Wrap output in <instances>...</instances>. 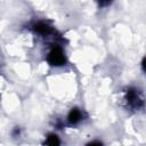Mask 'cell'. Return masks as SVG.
I'll list each match as a JSON object with an SVG mask.
<instances>
[{
  "label": "cell",
  "instance_id": "2",
  "mask_svg": "<svg viewBox=\"0 0 146 146\" xmlns=\"http://www.w3.org/2000/svg\"><path fill=\"white\" fill-rule=\"evenodd\" d=\"M31 30L41 35V36H44V38H52L54 40L58 41V40H62L60 35L57 34L56 30L50 25L48 24L47 22L44 21H38V22H34L32 25H31Z\"/></svg>",
  "mask_w": 146,
  "mask_h": 146
},
{
  "label": "cell",
  "instance_id": "7",
  "mask_svg": "<svg viewBox=\"0 0 146 146\" xmlns=\"http://www.w3.org/2000/svg\"><path fill=\"white\" fill-rule=\"evenodd\" d=\"M86 146H104V145H103V143L99 141V140H92V141L88 143Z\"/></svg>",
  "mask_w": 146,
  "mask_h": 146
},
{
  "label": "cell",
  "instance_id": "1",
  "mask_svg": "<svg viewBox=\"0 0 146 146\" xmlns=\"http://www.w3.org/2000/svg\"><path fill=\"white\" fill-rule=\"evenodd\" d=\"M124 100L127 106L132 111H139L145 105L144 98L141 97V94L139 92V90L132 87H129L124 91Z\"/></svg>",
  "mask_w": 146,
  "mask_h": 146
},
{
  "label": "cell",
  "instance_id": "3",
  "mask_svg": "<svg viewBox=\"0 0 146 146\" xmlns=\"http://www.w3.org/2000/svg\"><path fill=\"white\" fill-rule=\"evenodd\" d=\"M46 59L49 65L55 66V67H59L66 64V56H65L64 49L59 44H55L49 50Z\"/></svg>",
  "mask_w": 146,
  "mask_h": 146
},
{
  "label": "cell",
  "instance_id": "6",
  "mask_svg": "<svg viewBox=\"0 0 146 146\" xmlns=\"http://www.w3.org/2000/svg\"><path fill=\"white\" fill-rule=\"evenodd\" d=\"M11 136L13 138H17L21 136V128L19 127H15L13 130H11Z\"/></svg>",
  "mask_w": 146,
  "mask_h": 146
},
{
  "label": "cell",
  "instance_id": "4",
  "mask_svg": "<svg viewBox=\"0 0 146 146\" xmlns=\"http://www.w3.org/2000/svg\"><path fill=\"white\" fill-rule=\"evenodd\" d=\"M82 119H83L82 111L80 108H78V107H73L68 112L67 117H66V121H67V124L68 125H76L78 123H80L82 121Z\"/></svg>",
  "mask_w": 146,
  "mask_h": 146
},
{
  "label": "cell",
  "instance_id": "5",
  "mask_svg": "<svg viewBox=\"0 0 146 146\" xmlns=\"http://www.w3.org/2000/svg\"><path fill=\"white\" fill-rule=\"evenodd\" d=\"M44 146H60V140L56 133H48Z\"/></svg>",
  "mask_w": 146,
  "mask_h": 146
},
{
  "label": "cell",
  "instance_id": "8",
  "mask_svg": "<svg viewBox=\"0 0 146 146\" xmlns=\"http://www.w3.org/2000/svg\"><path fill=\"white\" fill-rule=\"evenodd\" d=\"M141 68H143V71L146 73V57H144L143 60H141Z\"/></svg>",
  "mask_w": 146,
  "mask_h": 146
}]
</instances>
